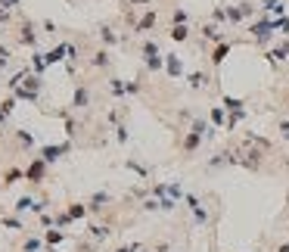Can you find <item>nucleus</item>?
<instances>
[{
    "instance_id": "obj_23",
    "label": "nucleus",
    "mask_w": 289,
    "mask_h": 252,
    "mask_svg": "<svg viewBox=\"0 0 289 252\" xmlns=\"http://www.w3.org/2000/svg\"><path fill=\"white\" fill-rule=\"evenodd\" d=\"M6 69V60H3V56H0V72H3Z\"/></svg>"
},
{
    "instance_id": "obj_17",
    "label": "nucleus",
    "mask_w": 289,
    "mask_h": 252,
    "mask_svg": "<svg viewBox=\"0 0 289 252\" xmlns=\"http://www.w3.org/2000/svg\"><path fill=\"white\" fill-rule=\"evenodd\" d=\"M90 233H93L97 240H106V237H109V228H90Z\"/></svg>"
},
{
    "instance_id": "obj_6",
    "label": "nucleus",
    "mask_w": 289,
    "mask_h": 252,
    "mask_svg": "<svg viewBox=\"0 0 289 252\" xmlns=\"http://www.w3.org/2000/svg\"><path fill=\"white\" fill-rule=\"evenodd\" d=\"M268 60H270V63H277V60H289V41H283V44L274 47V50H268Z\"/></svg>"
},
{
    "instance_id": "obj_2",
    "label": "nucleus",
    "mask_w": 289,
    "mask_h": 252,
    "mask_svg": "<svg viewBox=\"0 0 289 252\" xmlns=\"http://www.w3.org/2000/svg\"><path fill=\"white\" fill-rule=\"evenodd\" d=\"M143 60H146L149 69H162V56H159V44H156V41H146V44H143Z\"/></svg>"
},
{
    "instance_id": "obj_12",
    "label": "nucleus",
    "mask_w": 289,
    "mask_h": 252,
    "mask_svg": "<svg viewBox=\"0 0 289 252\" xmlns=\"http://www.w3.org/2000/svg\"><path fill=\"white\" fill-rule=\"evenodd\" d=\"M19 41H22V44H35V41H38L35 28H31V25H22V35H19Z\"/></svg>"
},
{
    "instance_id": "obj_9",
    "label": "nucleus",
    "mask_w": 289,
    "mask_h": 252,
    "mask_svg": "<svg viewBox=\"0 0 289 252\" xmlns=\"http://www.w3.org/2000/svg\"><path fill=\"white\" fill-rule=\"evenodd\" d=\"M168 35H171V41H186L190 38V28H186V25H171Z\"/></svg>"
},
{
    "instance_id": "obj_3",
    "label": "nucleus",
    "mask_w": 289,
    "mask_h": 252,
    "mask_svg": "<svg viewBox=\"0 0 289 252\" xmlns=\"http://www.w3.org/2000/svg\"><path fill=\"white\" fill-rule=\"evenodd\" d=\"M227 53H230V41H221V44H215V50H211V65L221 69V63H224Z\"/></svg>"
},
{
    "instance_id": "obj_8",
    "label": "nucleus",
    "mask_w": 289,
    "mask_h": 252,
    "mask_svg": "<svg viewBox=\"0 0 289 252\" xmlns=\"http://www.w3.org/2000/svg\"><path fill=\"white\" fill-rule=\"evenodd\" d=\"M62 149H65V147H44V149H41V159H44V162H56Z\"/></svg>"
},
{
    "instance_id": "obj_11",
    "label": "nucleus",
    "mask_w": 289,
    "mask_h": 252,
    "mask_svg": "<svg viewBox=\"0 0 289 252\" xmlns=\"http://www.w3.org/2000/svg\"><path fill=\"white\" fill-rule=\"evenodd\" d=\"M165 69H168V75H181V72H184V65H181V60H177V56L171 53V56L165 60Z\"/></svg>"
},
{
    "instance_id": "obj_18",
    "label": "nucleus",
    "mask_w": 289,
    "mask_h": 252,
    "mask_svg": "<svg viewBox=\"0 0 289 252\" xmlns=\"http://www.w3.org/2000/svg\"><path fill=\"white\" fill-rule=\"evenodd\" d=\"M19 144H25V147H31V134H28V131H19Z\"/></svg>"
},
{
    "instance_id": "obj_15",
    "label": "nucleus",
    "mask_w": 289,
    "mask_h": 252,
    "mask_svg": "<svg viewBox=\"0 0 289 252\" xmlns=\"http://www.w3.org/2000/svg\"><path fill=\"white\" fill-rule=\"evenodd\" d=\"M186 19H190L186 10H174V13H171V25H186Z\"/></svg>"
},
{
    "instance_id": "obj_19",
    "label": "nucleus",
    "mask_w": 289,
    "mask_h": 252,
    "mask_svg": "<svg viewBox=\"0 0 289 252\" xmlns=\"http://www.w3.org/2000/svg\"><path fill=\"white\" fill-rule=\"evenodd\" d=\"M103 38H106V44H115V35H112V28H109V25L103 28Z\"/></svg>"
},
{
    "instance_id": "obj_4",
    "label": "nucleus",
    "mask_w": 289,
    "mask_h": 252,
    "mask_svg": "<svg viewBox=\"0 0 289 252\" xmlns=\"http://www.w3.org/2000/svg\"><path fill=\"white\" fill-rule=\"evenodd\" d=\"M202 38H206V41H215V44H221V41H224V31L218 28V22H208V25H202Z\"/></svg>"
},
{
    "instance_id": "obj_13",
    "label": "nucleus",
    "mask_w": 289,
    "mask_h": 252,
    "mask_svg": "<svg viewBox=\"0 0 289 252\" xmlns=\"http://www.w3.org/2000/svg\"><path fill=\"white\" fill-rule=\"evenodd\" d=\"M72 106H75V109H84V106H87V87H78V94H75Z\"/></svg>"
},
{
    "instance_id": "obj_24",
    "label": "nucleus",
    "mask_w": 289,
    "mask_h": 252,
    "mask_svg": "<svg viewBox=\"0 0 289 252\" xmlns=\"http://www.w3.org/2000/svg\"><path fill=\"white\" fill-rule=\"evenodd\" d=\"M283 137H286V140H289V134H283Z\"/></svg>"
},
{
    "instance_id": "obj_16",
    "label": "nucleus",
    "mask_w": 289,
    "mask_h": 252,
    "mask_svg": "<svg viewBox=\"0 0 289 252\" xmlns=\"http://www.w3.org/2000/svg\"><path fill=\"white\" fill-rule=\"evenodd\" d=\"M93 65H103V69L109 65V53H106V50H100V53H97V60H93Z\"/></svg>"
},
{
    "instance_id": "obj_7",
    "label": "nucleus",
    "mask_w": 289,
    "mask_h": 252,
    "mask_svg": "<svg viewBox=\"0 0 289 252\" xmlns=\"http://www.w3.org/2000/svg\"><path fill=\"white\" fill-rule=\"evenodd\" d=\"M206 84H208V75H206V72H193V75H190V87H193V90H202Z\"/></svg>"
},
{
    "instance_id": "obj_22",
    "label": "nucleus",
    "mask_w": 289,
    "mask_h": 252,
    "mask_svg": "<svg viewBox=\"0 0 289 252\" xmlns=\"http://www.w3.org/2000/svg\"><path fill=\"white\" fill-rule=\"evenodd\" d=\"M274 252H289V243H277V249Z\"/></svg>"
},
{
    "instance_id": "obj_5",
    "label": "nucleus",
    "mask_w": 289,
    "mask_h": 252,
    "mask_svg": "<svg viewBox=\"0 0 289 252\" xmlns=\"http://www.w3.org/2000/svg\"><path fill=\"white\" fill-rule=\"evenodd\" d=\"M261 10L274 13V16H283L286 13V3H283V0H261Z\"/></svg>"
},
{
    "instance_id": "obj_10",
    "label": "nucleus",
    "mask_w": 289,
    "mask_h": 252,
    "mask_svg": "<svg viewBox=\"0 0 289 252\" xmlns=\"http://www.w3.org/2000/svg\"><path fill=\"white\" fill-rule=\"evenodd\" d=\"M152 25H156V13H146V16H143V19L137 22V35H143V31H146V28H152Z\"/></svg>"
},
{
    "instance_id": "obj_20",
    "label": "nucleus",
    "mask_w": 289,
    "mask_h": 252,
    "mask_svg": "<svg viewBox=\"0 0 289 252\" xmlns=\"http://www.w3.org/2000/svg\"><path fill=\"white\" fill-rule=\"evenodd\" d=\"M69 215H72V218H81V215H84V206H72Z\"/></svg>"
},
{
    "instance_id": "obj_1",
    "label": "nucleus",
    "mask_w": 289,
    "mask_h": 252,
    "mask_svg": "<svg viewBox=\"0 0 289 252\" xmlns=\"http://www.w3.org/2000/svg\"><path fill=\"white\" fill-rule=\"evenodd\" d=\"M202 140H206V137H202V134L199 131H186V137H184V144H181V153H184V159H193V153H196V149L202 147Z\"/></svg>"
},
{
    "instance_id": "obj_14",
    "label": "nucleus",
    "mask_w": 289,
    "mask_h": 252,
    "mask_svg": "<svg viewBox=\"0 0 289 252\" xmlns=\"http://www.w3.org/2000/svg\"><path fill=\"white\" fill-rule=\"evenodd\" d=\"M211 125H215V128H221V125H224V109H221V106L211 109Z\"/></svg>"
},
{
    "instance_id": "obj_21",
    "label": "nucleus",
    "mask_w": 289,
    "mask_h": 252,
    "mask_svg": "<svg viewBox=\"0 0 289 252\" xmlns=\"http://www.w3.org/2000/svg\"><path fill=\"white\" fill-rule=\"evenodd\" d=\"M31 206V199L28 196H25V199H19V203H16V209H19V212H25V209H28Z\"/></svg>"
}]
</instances>
